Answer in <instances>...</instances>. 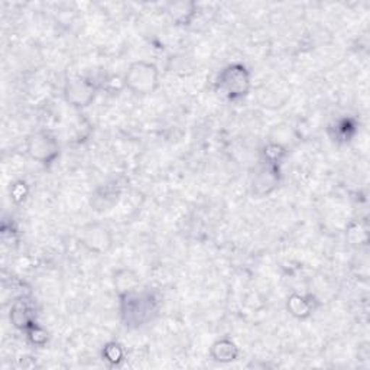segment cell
Masks as SVG:
<instances>
[{"label": "cell", "mask_w": 370, "mask_h": 370, "mask_svg": "<svg viewBox=\"0 0 370 370\" xmlns=\"http://www.w3.org/2000/svg\"><path fill=\"white\" fill-rule=\"evenodd\" d=\"M62 96L68 106L81 110L96 100L97 87L87 77H72L65 81Z\"/></svg>", "instance_id": "6"}, {"label": "cell", "mask_w": 370, "mask_h": 370, "mask_svg": "<svg viewBox=\"0 0 370 370\" xmlns=\"http://www.w3.org/2000/svg\"><path fill=\"white\" fill-rule=\"evenodd\" d=\"M9 317H11V322L18 328V330L26 332L32 324L36 322V308L28 297L21 295L13 301Z\"/></svg>", "instance_id": "8"}, {"label": "cell", "mask_w": 370, "mask_h": 370, "mask_svg": "<svg viewBox=\"0 0 370 370\" xmlns=\"http://www.w3.org/2000/svg\"><path fill=\"white\" fill-rule=\"evenodd\" d=\"M317 308V301L312 295L293 294L286 300V310L297 320H307Z\"/></svg>", "instance_id": "9"}, {"label": "cell", "mask_w": 370, "mask_h": 370, "mask_svg": "<svg viewBox=\"0 0 370 370\" xmlns=\"http://www.w3.org/2000/svg\"><path fill=\"white\" fill-rule=\"evenodd\" d=\"M216 87L229 100L244 99L252 90L251 71L240 62L229 64L219 72Z\"/></svg>", "instance_id": "2"}, {"label": "cell", "mask_w": 370, "mask_h": 370, "mask_svg": "<svg viewBox=\"0 0 370 370\" xmlns=\"http://www.w3.org/2000/svg\"><path fill=\"white\" fill-rule=\"evenodd\" d=\"M77 239L86 251L94 255H104L113 248V233L100 222H90L81 226Z\"/></svg>", "instance_id": "5"}, {"label": "cell", "mask_w": 370, "mask_h": 370, "mask_svg": "<svg viewBox=\"0 0 370 370\" xmlns=\"http://www.w3.org/2000/svg\"><path fill=\"white\" fill-rule=\"evenodd\" d=\"M120 197V187L117 184L102 185L92 198V205L96 212H107L117 204Z\"/></svg>", "instance_id": "11"}, {"label": "cell", "mask_w": 370, "mask_h": 370, "mask_svg": "<svg viewBox=\"0 0 370 370\" xmlns=\"http://www.w3.org/2000/svg\"><path fill=\"white\" fill-rule=\"evenodd\" d=\"M119 298L121 321L129 328L145 325L158 312V301L149 293H139L138 290Z\"/></svg>", "instance_id": "1"}, {"label": "cell", "mask_w": 370, "mask_h": 370, "mask_svg": "<svg viewBox=\"0 0 370 370\" xmlns=\"http://www.w3.org/2000/svg\"><path fill=\"white\" fill-rule=\"evenodd\" d=\"M139 285H141V278L132 269L123 268L114 272V288L119 297L138 291Z\"/></svg>", "instance_id": "12"}, {"label": "cell", "mask_w": 370, "mask_h": 370, "mask_svg": "<svg viewBox=\"0 0 370 370\" xmlns=\"http://www.w3.org/2000/svg\"><path fill=\"white\" fill-rule=\"evenodd\" d=\"M28 192V188H26V184L25 183H18L13 185L12 188V197L15 201H22L25 200V195Z\"/></svg>", "instance_id": "17"}, {"label": "cell", "mask_w": 370, "mask_h": 370, "mask_svg": "<svg viewBox=\"0 0 370 370\" xmlns=\"http://www.w3.org/2000/svg\"><path fill=\"white\" fill-rule=\"evenodd\" d=\"M123 85L136 96H151L160 85L159 68L151 61H135L123 75Z\"/></svg>", "instance_id": "3"}, {"label": "cell", "mask_w": 370, "mask_h": 370, "mask_svg": "<svg viewBox=\"0 0 370 370\" xmlns=\"http://www.w3.org/2000/svg\"><path fill=\"white\" fill-rule=\"evenodd\" d=\"M263 155H265V160H266V162L279 163L281 159H282L283 155H285V149H283L281 145L272 143V145H269V146L265 148Z\"/></svg>", "instance_id": "16"}, {"label": "cell", "mask_w": 370, "mask_h": 370, "mask_svg": "<svg viewBox=\"0 0 370 370\" xmlns=\"http://www.w3.org/2000/svg\"><path fill=\"white\" fill-rule=\"evenodd\" d=\"M26 333H28L29 340H31L33 344H36V346H44V344L47 343V340H48L47 332L44 330L43 327H39L38 322L32 324V325L28 328V330H26Z\"/></svg>", "instance_id": "15"}, {"label": "cell", "mask_w": 370, "mask_h": 370, "mask_svg": "<svg viewBox=\"0 0 370 370\" xmlns=\"http://www.w3.org/2000/svg\"><path fill=\"white\" fill-rule=\"evenodd\" d=\"M25 148L29 158L44 167H51L61 153L58 139L48 131H35L28 135Z\"/></svg>", "instance_id": "4"}, {"label": "cell", "mask_w": 370, "mask_h": 370, "mask_svg": "<svg viewBox=\"0 0 370 370\" xmlns=\"http://www.w3.org/2000/svg\"><path fill=\"white\" fill-rule=\"evenodd\" d=\"M103 357L110 364H119V363H121L123 357H125V353H123V349L119 343L113 342V343H109L104 346Z\"/></svg>", "instance_id": "14"}, {"label": "cell", "mask_w": 370, "mask_h": 370, "mask_svg": "<svg viewBox=\"0 0 370 370\" xmlns=\"http://www.w3.org/2000/svg\"><path fill=\"white\" fill-rule=\"evenodd\" d=\"M210 356L217 363H232L239 359L240 350L233 340L220 339L216 343H213L210 349Z\"/></svg>", "instance_id": "13"}, {"label": "cell", "mask_w": 370, "mask_h": 370, "mask_svg": "<svg viewBox=\"0 0 370 370\" xmlns=\"http://www.w3.org/2000/svg\"><path fill=\"white\" fill-rule=\"evenodd\" d=\"M281 184L279 163L263 162V165L256 171L252 180V192L256 197L271 195Z\"/></svg>", "instance_id": "7"}, {"label": "cell", "mask_w": 370, "mask_h": 370, "mask_svg": "<svg viewBox=\"0 0 370 370\" xmlns=\"http://www.w3.org/2000/svg\"><path fill=\"white\" fill-rule=\"evenodd\" d=\"M197 4L191 0H180V2H170L165 6V12L175 25H190L197 15Z\"/></svg>", "instance_id": "10"}]
</instances>
